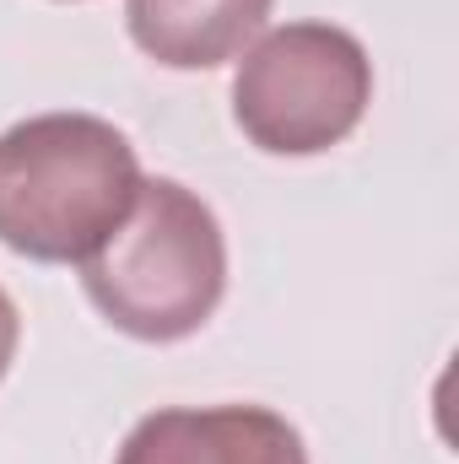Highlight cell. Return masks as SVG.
Segmentation results:
<instances>
[{"label":"cell","instance_id":"1","mask_svg":"<svg viewBox=\"0 0 459 464\" xmlns=\"http://www.w3.org/2000/svg\"><path fill=\"white\" fill-rule=\"evenodd\" d=\"M141 195L130 135L98 114H33L0 135V243L38 265H87Z\"/></svg>","mask_w":459,"mask_h":464},{"label":"cell","instance_id":"2","mask_svg":"<svg viewBox=\"0 0 459 464\" xmlns=\"http://www.w3.org/2000/svg\"><path fill=\"white\" fill-rule=\"evenodd\" d=\"M93 308L146 346L190 341L228 292V237L217 211L179 179H141L130 217L82 265Z\"/></svg>","mask_w":459,"mask_h":464},{"label":"cell","instance_id":"3","mask_svg":"<svg viewBox=\"0 0 459 464\" xmlns=\"http://www.w3.org/2000/svg\"><path fill=\"white\" fill-rule=\"evenodd\" d=\"M373 103L367 49L330 22H287L243 49L232 119L270 157H319L341 146Z\"/></svg>","mask_w":459,"mask_h":464},{"label":"cell","instance_id":"4","mask_svg":"<svg viewBox=\"0 0 459 464\" xmlns=\"http://www.w3.org/2000/svg\"><path fill=\"white\" fill-rule=\"evenodd\" d=\"M114 464H308V449L303 432L265 405H179L141 416Z\"/></svg>","mask_w":459,"mask_h":464},{"label":"cell","instance_id":"5","mask_svg":"<svg viewBox=\"0 0 459 464\" xmlns=\"http://www.w3.org/2000/svg\"><path fill=\"white\" fill-rule=\"evenodd\" d=\"M270 16V0H124L141 54L168 71H217L238 60Z\"/></svg>","mask_w":459,"mask_h":464},{"label":"cell","instance_id":"6","mask_svg":"<svg viewBox=\"0 0 459 464\" xmlns=\"http://www.w3.org/2000/svg\"><path fill=\"white\" fill-rule=\"evenodd\" d=\"M16 346H22V314H16V303L5 297V286H0V378L11 372Z\"/></svg>","mask_w":459,"mask_h":464}]
</instances>
